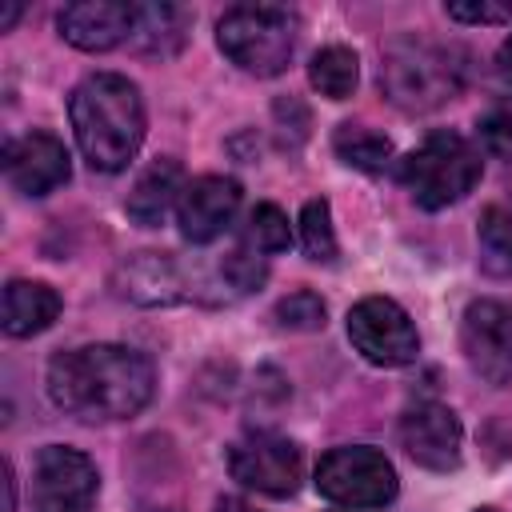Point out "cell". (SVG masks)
Returning <instances> with one entry per match:
<instances>
[{
    "mask_svg": "<svg viewBox=\"0 0 512 512\" xmlns=\"http://www.w3.org/2000/svg\"><path fill=\"white\" fill-rule=\"evenodd\" d=\"M156 392V368L124 344H84L48 360V396L84 424L136 416Z\"/></svg>",
    "mask_w": 512,
    "mask_h": 512,
    "instance_id": "cell-1",
    "label": "cell"
},
{
    "mask_svg": "<svg viewBox=\"0 0 512 512\" xmlns=\"http://www.w3.org/2000/svg\"><path fill=\"white\" fill-rule=\"evenodd\" d=\"M76 148L96 172H120L144 144V100L140 88L120 72H92L72 88L68 100Z\"/></svg>",
    "mask_w": 512,
    "mask_h": 512,
    "instance_id": "cell-2",
    "label": "cell"
},
{
    "mask_svg": "<svg viewBox=\"0 0 512 512\" xmlns=\"http://www.w3.org/2000/svg\"><path fill=\"white\" fill-rule=\"evenodd\" d=\"M380 88L404 112H432L464 88L460 52L424 36H396L380 56Z\"/></svg>",
    "mask_w": 512,
    "mask_h": 512,
    "instance_id": "cell-3",
    "label": "cell"
},
{
    "mask_svg": "<svg viewBox=\"0 0 512 512\" xmlns=\"http://www.w3.org/2000/svg\"><path fill=\"white\" fill-rule=\"evenodd\" d=\"M480 152L460 136V132H432L424 136L420 148H412L400 164H396V176L400 184L412 192V200L428 212H440L456 200H464L476 180H480Z\"/></svg>",
    "mask_w": 512,
    "mask_h": 512,
    "instance_id": "cell-4",
    "label": "cell"
},
{
    "mask_svg": "<svg viewBox=\"0 0 512 512\" xmlns=\"http://www.w3.org/2000/svg\"><path fill=\"white\" fill-rule=\"evenodd\" d=\"M216 44L252 76H280L296 48V16L276 4H236L220 16Z\"/></svg>",
    "mask_w": 512,
    "mask_h": 512,
    "instance_id": "cell-5",
    "label": "cell"
},
{
    "mask_svg": "<svg viewBox=\"0 0 512 512\" xmlns=\"http://www.w3.org/2000/svg\"><path fill=\"white\" fill-rule=\"evenodd\" d=\"M396 468L380 448L344 444L320 456L316 492L340 508H384L396 500Z\"/></svg>",
    "mask_w": 512,
    "mask_h": 512,
    "instance_id": "cell-6",
    "label": "cell"
},
{
    "mask_svg": "<svg viewBox=\"0 0 512 512\" xmlns=\"http://www.w3.org/2000/svg\"><path fill=\"white\" fill-rule=\"evenodd\" d=\"M348 340L376 368H404L420 352L416 324L388 296H364L360 304H352V312H348Z\"/></svg>",
    "mask_w": 512,
    "mask_h": 512,
    "instance_id": "cell-7",
    "label": "cell"
},
{
    "mask_svg": "<svg viewBox=\"0 0 512 512\" xmlns=\"http://www.w3.org/2000/svg\"><path fill=\"white\" fill-rule=\"evenodd\" d=\"M100 496L96 464L64 444L40 448L32 464V504L36 512H92Z\"/></svg>",
    "mask_w": 512,
    "mask_h": 512,
    "instance_id": "cell-8",
    "label": "cell"
},
{
    "mask_svg": "<svg viewBox=\"0 0 512 512\" xmlns=\"http://www.w3.org/2000/svg\"><path fill=\"white\" fill-rule=\"evenodd\" d=\"M228 472L252 492L264 496H292L304 472L300 448L276 432H248L228 448Z\"/></svg>",
    "mask_w": 512,
    "mask_h": 512,
    "instance_id": "cell-9",
    "label": "cell"
},
{
    "mask_svg": "<svg viewBox=\"0 0 512 512\" xmlns=\"http://www.w3.org/2000/svg\"><path fill=\"white\" fill-rule=\"evenodd\" d=\"M460 348L480 380L512 384V308L504 300H472L460 320Z\"/></svg>",
    "mask_w": 512,
    "mask_h": 512,
    "instance_id": "cell-10",
    "label": "cell"
},
{
    "mask_svg": "<svg viewBox=\"0 0 512 512\" xmlns=\"http://www.w3.org/2000/svg\"><path fill=\"white\" fill-rule=\"evenodd\" d=\"M400 444L420 468L456 472L460 468V448H464V428H460V420L448 404L424 400V404H412L400 416Z\"/></svg>",
    "mask_w": 512,
    "mask_h": 512,
    "instance_id": "cell-11",
    "label": "cell"
},
{
    "mask_svg": "<svg viewBox=\"0 0 512 512\" xmlns=\"http://www.w3.org/2000/svg\"><path fill=\"white\" fill-rule=\"evenodd\" d=\"M112 288H116V296L144 304V308L184 304L196 296V280L188 276V268H180L172 260V252H136V256L120 260L112 272Z\"/></svg>",
    "mask_w": 512,
    "mask_h": 512,
    "instance_id": "cell-12",
    "label": "cell"
},
{
    "mask_svg": "<svg viewBox=\"0 0 512 512\" xmlns=\"http://www.w3.org/2000/svg\"><path fill=\"white\" fill-rule=\"evenodd\" d=\"M4 172L8 184L24 196H48L72 176L68 148L48 132H28L20 140H8L4 148Z\"/></svg>",
    "mask_w": 512,
    "mask_h": 512,
    "instance_id": "cell-13",
    "label": "cell"
},
{
    "mask_svg": "<svg viewBox=\"0 0 512 512\" xmlns=\"http://www.w3.org/2000/svg\"><path fill=\"white\" fill-rule=\"evenodd\" d=\"M236 208H240V184L232 176H196L184 184L176 204L180 236L192 244H208L232 224Z\"/></svg>",
    "mask_w": 512,
    "mask_h": 512,
    "instance_id": "cell-14",
    "label": "cell"
},
{
    "mask_svg": "<svg viewBox=\"0 0 512 512\" xmlns=\"http://www.w3.org/2000/svg\"><path fill=\"white\" fill-rule=\"evenodd\" d=\"M60 36L80 52H108L136 28V4L128 0H80L68 4L56 20Z\"/></svg>",
    "mask_w": 512,
    "mask_h": 512,
    "instance_id": "cell-15",
    "label": "cell"
},
{
    "mask_svg": "<svg viewBox=\"0 0 512 512\" xmlns=\"http://www.w3.org/2000/svg\"><path fill=\"white\" fill-rule=\"evenodd\" d=\"M184 184H188V180H184L180 160L160 156V160H152V164L140 172V180L132 184L128 200H124V212H128L140 228H156V224H164V216L180 204Z\"/></svg>",
    "mask_w": 512,
    "mask_h": 512,
    "instance_id": "cell-16",
    "label": "cell"
},
{
    "mask_svg": "<svg viewBox=\"0 0 512 512\" xmlns=\"http://www.w3.org/2000/svg\"><path fill=\"white\" fill-rule=\"evenodd\" d=\"M60 316V292L44 280H8L4 288V332L36 336Z\"/></svg>",
    "mask_w": 512,
    "mask_h": 512,
    "instance_id": "cell-17",
    "label": "cell"
},
{
    "mask_svg": "<svg viewBox=\"0 0 512 512\" xmlns=\"http://www.w3.org/2000/svg\"><path fill=\"white\" fill-rule=\"evenodd\" d=\"M188 20L192 16L184 8H176V4H136V28H132V36H136V44L144 52L168 56V52H176L184 44Z\"/></svg>",
    "mask_w": 512,
    "mask_h": 512,
    "instance_id": "cell-18",
    "label": "cell"
},
{
    "mask_svg": "<svg viewBox=\"0 0 512 512\" xmlns=\"http://www.w3.org/2000/svg\"><path fill=\"white\" fill-rule=\"evenodd\" d=\"M308 80H312V88H316L320 96H328V100H348L352 88H356V80H360V60H356L352 48L328 44V48H320V52L312 56Z\"/></svg>",
    "mask_w": 512,
    "mask_h": 512,
    "instance_id": "cell-19",
    "label": "cell"
},
{
    "mask_svg": "<svg viewBox=\"0 0 512 512\" xmlns=\"http://www.w3.org/2000/svg\"><path fill=\"white\" fill-rule=\"evenodd\" d=\"M332 148L348 168H360V172H384L392 160V140L364 124H340L332 132Z\"/></svg>",
    "mask_w": 512,
    "mask_h": 512,
    "instance_id": "cell-20",
    "label": "cell"
},
{
    "mask_svg": "<svg viewBox=\"0 0 512 512\" xmlns=\"http://www.w3.org/2000/svg\"><path fill=\"white\" fill-rule=\"evenodd\" d=\"M476 244H480V268L488 276H512V212L500 204H488L480 212V228H476Z\"/></svg>",
    "mask_w": 512,
    "mask_h": 512,
    "instance_id": "cell-21",
    "label": "cell"
},
{
    "mask_svg": "<svg viewBox=\"0 0 512 512\" xmlns=\"http://www.w3.org/2000/svg\"><path fill=\"white\" fill-rule=\"evenodd\" d=\"M300 244H304V256L316 260V264H332L336 260V232H332V212H328V200H308L300 208Z\"/></svg>",
    "mask_w": 512,
    "mask_h": 512,
    "instance_id": "cell-22",
    "label": "cell"
},
{
    "mask_svg": "<svg viewBox=\"0 0 512 512\" xmlns=\"http://www.w3.org/2000/svg\"><path fill=\"white\" fill-rule=\"evenodd\" d=\"M248 240L256 252H284L292 244V224L276 204H256L248 212Z\"/></svg>",
    "mask_w": 512,
    "mask_h": 512,
    "instance_id": "cell-23",
    "label": "cell"
},
{
    "mask_svg": "<svg viewBox=\"0 0 512 512\" xmlns=\"http://www.w3.org/2000/svg\"><path fill=\"white\" fill-rule=\"evenodd\" d=\"M220 280H224L236 296H244V292H256V288L268 280V264H264V256H256V252H248V248H232V252H224V260H220Z\"/></svg>",
    "mask_w": 512,
    "mask_h": 512,
    "instance_id": "cell-24",
    "label": "cell"
},
{
    "mask_svg": "<svg viewBox=\"0 0 512 512\" xmlns=\"http://www.w3.org/2000/svg\"><path fill=\"white\" fill-rule=\"evenodd\" d=\"M324 316H328L324 300L316 292H308V288H300V292H292V296H284L276 304V324L292 328V332H316V328H324Z\"/></svg>",
    "mask_w": 512,
    "mask_h": 512,
    "instance_id": "cell-25",
    "label": "cell"
},
{
    "mask_svg": "<svg viewBox=\"0 0 512 512\" xmlns=\"http://www.w3.org/2000/svg\"><path fill=\"white\" fill-rule=\"evenodd\" d=\"M480 144L496 156L512 164V108H492L480 116Z\"/></svg>",
    "mask_w": 512,
    "mask_h": 512,
    "instance_id": "cell-26",
    "label": "cell"
},
{
    "mask_svg": "<svg viewBox=\"0 0 512 512\" xmlns=\"http://www.w3.org/2000/svg\"><path fill=\"white\" fill-rule=\"evenodd\" d=\"M444 12L460 24H508L512 20V4H488V0H480V4L452 0V4H444Z\"/></svg>",
    "mask_w": 512,
    "mask_h": 512,
    "instance_id": "cell-27",
    "label": "cell"
},
{
    "mask_svg": "<svg viewBox=\"0 0 512 512\" xmlns=\"http://www.w3.org/2000/svg\"><path fill=\"white\" fill-rule=\"evenodd\" d=\"M12 484H16V480H12V464L4 460V464H0V488H4V504H0V512H12V504H16Z\"/></svg>",
    "mask_w": 512,
    "mask_h": 512,
    "instance_id": "cell-28",
    "label": "cell"
},
{
    "mask_svg": "<svg viewBox=\"0 0 512 512\" xmlns=\"http://www.w3.org/2000/svg\"><path fill=\"white\" fill-rule=\"evenodd\" d=\"M212 512H256V508L248 500H240V496H224V500H216Z\"/></svg>",
    "mask_w": 512,
    "mask_h": 512,
    "instance_id": "cell-29",
    "label": "cell"
},
{
    "mask_svg": "<svg viewBox=\"0 0 512 512\" xmlns=\"http://www.w3.org/2000/svg\"><path fill=\"white\" fill-rule=\"evenodd\" d=\"M496 60H500V76L512 84V36L500 44V56H496Z\"/></svg>",
    "mask_w": 512,
    "mask_h": 512,
    "instance_id": "cell-30",
    "label": "cell"
},
{
    "mask_svg": "<svg viewBox=\"0 0 512 512\" xmlns=\"http://www.w3.org/2000/svg\"><path fill=\"white\" fill-rule=\"evenodd\" d=\"M16 16H20V4H4L0 8V32H8L16 24Z\"/></svg>",
    "mask_w": 512,
    "mask_h": 512,
    "instance_id": "cell-31",
    "label": "cell"
},
{
    "mask_svg": "<svg viewBox=\"0 0 512 512\" xmlns=\"http://www.w3.org/2000/svg\"><path fill=\"white\" fill-rule=\"evenodd\" d=\"M476 512H496V508H476Z\"/></svg>",
    "mask_w": 512,
    "mask_h": 512,
    "instance_id": "cell-32",
    "label": "cell"
},
{
    "mask_svg": "<svg viewBox=\"0 0 512 512\" xmlns=\"http://www.w3.org/2000/svg\"><path fill=\"white\" fill-rule=\"evenodd\" d=\"M156 512H172V508H156Z\"/></svg>",
    "mask_w": 512,
    "mask_h": 512,
    "instance_id": "cell-33",
    "label": "cell"
}]
</instances>
